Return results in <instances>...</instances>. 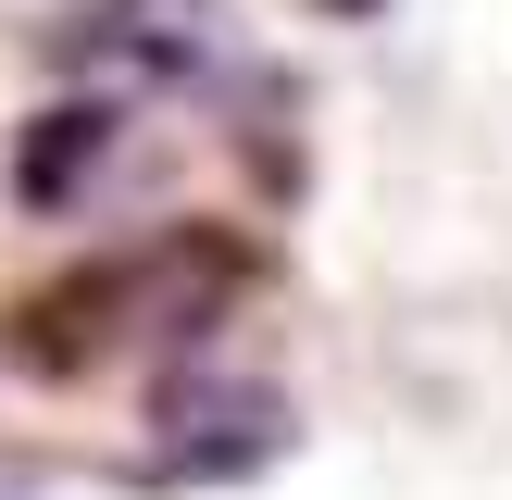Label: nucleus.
<instances>
[{
  "mask_svg": "<svg viewBox=\"0 0 512 500\" xmlns=\"http://www.w3.org/2000/svg\"><path fill=\"white\" fill-rule=\"evenodd\" d=\"M50 63L75 75V100H125V88H213L238 63V25L213 0H75L50 25Z\"/></svg>",
  "mask_w": 512,
  "mask_h": 500,
  "instance_id": "f257e3e1",
  "label": "nucleus"
},
{
  "mask_svg": "<svg viewBox=\"0 0 512 500\" xmlns=\"http://www.w3.org/2000/svg\"><path fill=\"white\" fill-rule=\"evenodd\" d=\"M150 413H163V463L175 475H250V463L288 450V400H275V388H238V375H213V363L163 375Z\"/></svg>",
  "mask_w": 512,
  "mask_h": 500,
  "instance_id": "f03ea898",
  "label": "nucleus"
},
{
  "mask_svg": "<svg viewBox=\"0 0 512 500\" xmlns=\"http://www.w3.org/2000/svg\"><path fill=\"white\" fill-rule=\"evenodd\" d=\"M113 138H125V100H75L63 88L13 138V200L25 213H75V200H88V163H113Z\"/></svg>",
  "mask_w": 512,
  "mask_h": 500,
  "instance_id": "7ed1b4c3",
  "label": "nucleus"
}]
</instances>
